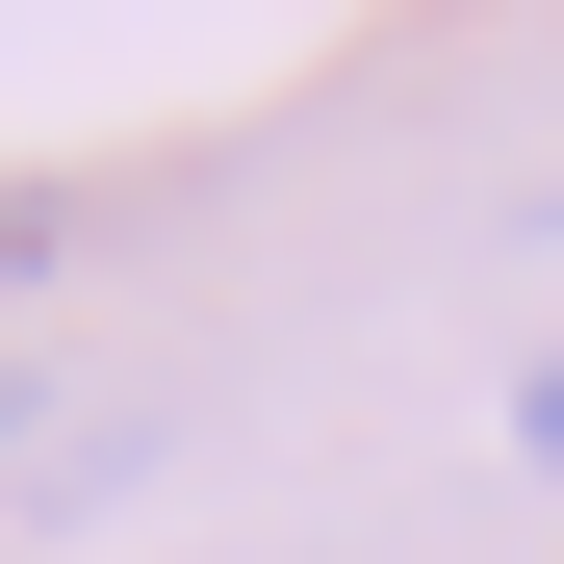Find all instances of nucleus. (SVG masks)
Returning <instances> with one entry per match:
<instances>
[{"instance_id": "obj_1", "label": "nucleus", "mask_w": 564, "mask_h": 564, "mask_svg": "<svg viewBox=\"0 0 564 564\" xmlns=\"http://www.w3.org/2000/svg\"><path fill=\"white\" fill-rule=\"evenodd\" d=\"M513 436H539V462H564V359H539V386H513Z\"/></svg>"}, {"instance_id": "obj_2", "label": "nucleus", "mask_w": 564, "mask_h": 564, "mask_svg": "<svg viewBox=\"0 0 564 564\" xmlns=\"http://www.w3.org/2000/svg\"><path fill=\"white\" fill-rule=\"evenodd\" d=\"M26 257H52V206H0V282H26Z\"/></svg>"}, {"instance_id": "obj_3", "label": "nucleus", "mask_w": 564, "mask_h": 564, "mask_svg": "<svg viewBox=\"0 0 564 564\" xmlns=\"http://www.w3.org/2000/svg\"><path fill=\"white\" fill-rule=\"evenodd\" d=\"M0 436H26V411H0Z\"/></svg>"}]
</instances>
